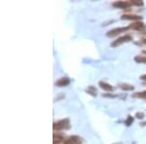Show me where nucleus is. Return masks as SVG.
Here are the masks:
<instances>
[{
    "instance_id": "obj_1",
    "label": "nucleus",
    "mask_w": 146,
    "mask_h": 144,
    "mask_svg": "<svg viewBox=\"0 0 146 144\" xmlns=\"http://www.w3.org/2000/svg\"><path fill=\"white\" fill-rule=\"evenodd\" d=\"M69 129V119L65 118L60 121L54 123V129L60 131V129Z\"/></svg>"
},
{
    "instance_id": "obj_2",
    "label": "nucleus",
    "mask_w": 146,
    "mask_h": 144,
    "mask_svg": "<svg viewBox=\"0 0 146 144\" xmlns=\"http://www.w3.org/2000/svg\"><path fill=\"white\" fill-rule=\"evenodd\" d=\"M131 40H133V38H131V35H125V36H122L117 40H115V41L111 44V46L112 47H117V46H119V45H121L123 43H126V42L131 41Z\"/></svg>"
},
{
    "instance_id": "obj_3",
    "label": "nucleus",
    "mask_w": 146,
    "mask_h": 144,
    "mask_svg": "<svg viewBox=\"0 0 146 144\" xmlns=\"http://www.w3.org/2000/svg\"><path fill=\"white\" fill-rule=\"evenodd\" d=\"M129 28V27H126L114 28V29H112V30H109V31H108L107 33H106V35H107L108 37H114V36H117L118 34L122 33V32H124V31H126V30H128Z\"/></svg>"
},
{
    "instance_id": "obj_4",
    "label": "nucleus",
    "mask_w": 146,
    "mask_h": 144,
    "mask_svg": "<svg viewBox=\"0 0 146 144\" xmlns=\"http://www.w3.org/2000/svg\"><path fill=\"white\" fill-rule=\"evenodd\" d=\"M83 139H82L80 136L77 135H72L70 137H68L66 140L63 142V144H81Z\"/></svg>"
},
{
    "instance_id": "obj_5",
    "label": "nucleus",
    "mask_w": 146,
    "mask_h": 144,
    "mask_svg": "<svg viewBox=\"0 0 146 144\" xmlns=\"http://www.w3.org/2000/svg\"><path fill=\"white\" fill-rule=\"evenodd\" d=\"M113 7H116V8H119V9H127L131 6V3L128 1H116L112 4Z\"/></svg>"
},
{
    "instance_id": "obj_6",
    "label": "nucleus",
    "mask_w": 146,
    "mask_h": 144,
    "mask_svg": "<svg viewBox=\"0 0 146 144\" xmlns=\"http://www.w3.org/2000/svg\"><path fill=\"white\" fill-rule=\"evenodd\" d=\"M69 83H70V80L68 79L67 77H63V78L58 79V81L56 82V85L58 87H65V86H67V85H69Z\"/></svg>"
},
{
    "instance_id": "obj_7",
    "label": "nucleus",
    "mask_w": 146,
    "mask_h": 144,
    "mask_svg": "<svg viewBox=\"0 0 146 144\" xmlns=\"http://www.w3.org/2000/svg\"><path fill=\"white\" fill-rule=\"evenodd\" d=\"M64 136L62 133H54V144H60L64 142Z\"/></svg>"
},
{
    "instance_id": "obj_8",
    "label": "nucleus",
    "mask_w": 146,
    "mask_h": 144,
    "mask_svg": "<svg viewBox=\"0 0 146 144\" xmlns=\"http://www.w3.org/2000/svg\"><path fill=\"white\" fill-rule=\"evenodd\" d=\"M131 29H135V30H141L144 28V23L141 22H135L133 23H131V25L129 27Z\"/></svg>"
},
{
    "instance_id": "obj_9",
    "label": "nucleus",
    "mask_w": 146,
    "mask_h": 144,
    "mask_svg": "<svg viewBox=\"0 0 146 144\" xmlns=\"http://www.w3.org/2000/svg\"><path fill=\"white\" fill-rule=\"evenodd\" d=\"M142 17L137 15H131V14H127V15H123L121 17L122 20H131V21H138Z\"/></svg>"
},
{
    "instance_id": "obj_10",
    "label": "nucleus",
    "mask_w": 146,
    "mask_h": 144,
    "mask_svg": "<svg viewBox=\"0 0 146 144\" xmlns=\"http://www.w3.org/2000/svg\"><path fill=\"white\" fill-rule=\"evenodd\" d=\"M98 85H100V88H101V89H103L104 91H107V92L113 91V87L111 86V85H109L108 83H106V82L100 81V83H98Z\"/></svg>"
},
{
    "instance_id": "obj_11",
    "label": "nucleus",
    "mask_w": 146,
    "mask_h": 144,
    "mask_svg": "<svg viewBox=\"0 0 146 144\" xmlns=\"http://www.w3.org/2000/svg\"><path fill=\"white\" fill-rule=\"evenodd\" d=\"M120 89L124 90V91H133L135 89V87L133 85H129V84H127V83H122L119 85Z\"/></svg>"
},
{
    "instance_id": "obj_12",
    "label": "nucleus",
    "mask_w": 146,
    "mask_h": 144,
    "mask_svg": "<svg viewBox=\"0 0 146 144\" xmlns=\"http://www.w3.org/2000/svg\"><path fill=\"white\" fill-rule=\"evenodd\" d=\"M135 60L137 63H146V56H136Z\"/></svg>"
},
{
    "instance_id": "obj_13",
    "label": "nucleus",
    "mask_w": 146,
    "mask_h": 144,
    "mask_svg": "<svg viewBox=\"0 0 146 144\" xmlns=\"http://www.w3.org/2000/svg\"><path fill=\"white\" fill-rule=\"evenodd\" d=\"M133 98H146V91L139 92V93L135 94L133 96Z\"/></svg>"
},
{
    "instance_id": "obj_14",
    "label": "nucleus",
    "mask_w": 146,
    "mask_h": 144,
    "mask_svg": "<svg viewBox=\"0 0 146 144\" xmlns=\"http://www.w3.org/2000/svg\"><path fill=\"white\" fill-rule=\"evenodd\" d=\"M87 93L90 94L91 96H96V90L94 88L93 86H90L88 89H87Z\"/></svg>"
},
{
    "instance_id": "obj_15",
    "label": "nucleus",
    "mask_w": 146,
    "mask_h": 144,
    "mask_svg": "<svg viewBox=\"0 0 146 144\" xmlns=\"http://www.w3.org/2000/svg\"><path fill=\"white\" fill-rule=\"evenodd\" d=\"M129 3L131 5H135V6H143V2L140 0H129Z\"/></svg>"
},
{
    "instance_id": "obj_16",
    "label": "nucleus",
    "mask_w": 146,
    "mask_h": 144,
    "mask_svg": "<svg viewBox=\"0 0 146 144\" xmlns=\"http://www.w3.org/2000/svg\"><path fill=\"white\" fill-rule=\"evenodd\" d=\"M133 122V118L131 117V116H129L128 118H127L126 121H125V124H126L127 126H131Z\"/></svg>"
},
{
    "instance_id": "obj_17",
    "label": "nucleus",
    "mask_w": 146,
    "mask_h": 144,
    "mask_svg": "<svg viewBox=\"0 0 146 144\" xmlns=\"http://www.w3.org/2000/svg\"><path fill=\"white\" fill-rule=\"evenodd\" d=\"M144 117H145V115H144V113H142V112H137L135 114V118H137V119H139V120H143Z\"/></svg>"
},
{
    "instance_id": "obj_18",
    "label": "nucleus",
    "mask_w": 146,
    "mask_h": 144,
    "mask_svg": "<svg viewBox=\"0 0 146 144\" xmlns=\"http://www.w3.org/2000/svg\"><path fill=\"white\" fill-rule=\"evenodd\" d=\"M104 98H116L117 96H115V94H102Z\"/></svg>"
},
{
    "instance_id": "obj_19",
    "label": "nucleus",
    "mask_w": 146,
    "mask_h": 144,
    "mask_svg": "<svg viewBox=\"0 0 146 144\" xmlns=\"http://www.w3.org/2000/svg\"><path fill=\"white\" fill-rule=\"evenodd\" d=\"M140 78H141V80H145V81H146V74L145 75H142V76H141Z\"/></svg>"
},
{
    "instance_id": "obj_20",
    "label": "nucleus",
    "mask_w": 146,
    "mask_h": 144,
    "mask_svg": "<svg viewBox=\"0 0 146 144\" xmlns=\"http://www.w3.org/2000/svg\"><path fill=\"white\" fill-rule=\"evenodd\" d=\"M141 42H142L143 44H146V39H143V40H141Z\"/></svg>"
},
{
    "instance_id": "obj_21",
    "label": "nucleus",
    "mask_w": 146,
    "mask_h": 144,
    "mask_svg": "<svg viewBox=\"0 0 146 144\" xmlns=\"http://www.w3.org/2000/svg\"><path fill=\"white\" fill-rule=\"evenodd\" d=\"M115 144H119V143H115Z\"/></svg>"
}]
</instances>
